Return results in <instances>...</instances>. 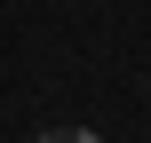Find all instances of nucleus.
<instances>
[{
    "label": "nucleus",
    "mask_w": 151,
    "mask_h": 143,
    "mask_svg": "<svg viewBox=\"0 0 151 143\" xmlns=\"http://www.w3.org/2000/svg\"><path fill=\"white\" fill-rule=\"evenodd\" d=\"M40 143H104V135H96V127H48Z\"/></svg>",
    "instance_id": "nucleus-1"
}]
</instances>
